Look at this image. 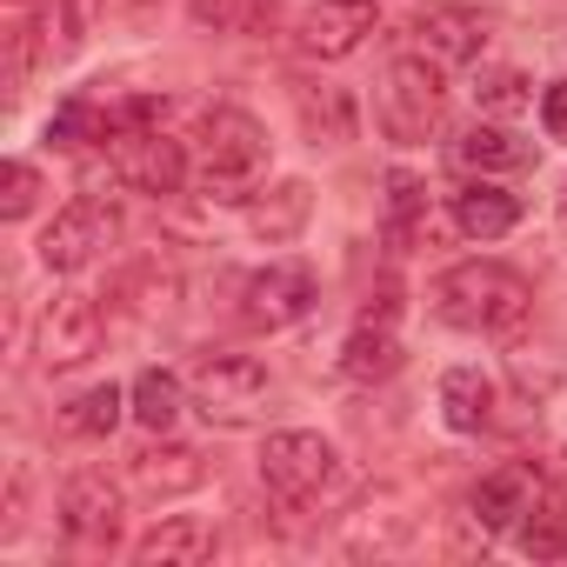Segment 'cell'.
I'll use <instances>...</instances> for the list:
<instances>
[{"label":"cell","mask_w":567,"mask_h":567,"mask_svg":"<svg viewBox=\"0 0 567 567\" xmlns=\"http://www.w3.org/2000/svg\"><path fill=\"white\" fill-rule=\"evenodd\" d=\"M101 354V301L94 295H54L34 321V361L48 374H68V368H87Z\"/></svg>","instance_id":"6"},{"label":"cell","mask_w":567,"mask_h":567,"mask_svg":"<svg viewBox=\"0 0 567 567\" xmlns=\"http://www.w3.org/2000/svg\"><path fill=\"white\" fill-rule=\"evenodd\" d=\"M341 474V454L334 441L308 434V427H280L260 441V481L280 494V501H321V487Z\"/></svg>","instance_id":"5"},{"label":"cell","mask_w":567,"mask_h":567,"mask_svg":"<svg viewBox=\"0 0 567 567\" xmlns=\"http://www.w3.org/2000/svg\"><path fill=\"white\" fill-rule=\"evenodd\" d=\"M434 315L461 334H514L534 315V288L507 260H461L434 280Z\"/></svg>","instance_id":"1"},{"label":"cell","mask_w":567,"mask_h":567,"mask_svg":"<svg viewBox=\"0 0 567 567\" xmlns=\"http://www.w3.org/2000/svg\"><path fill=\"white\" fill-rule=\"evenodd\" d=\"M87 134H101V141H107V121L94 114V101H61V107H54V121H48V141H54V147H81Z\"/></svg>","instance_id":"26"},{"label":"cell","mask_w":567,"mask_h":567,"mask_svg":"<svg viewBox=\"0 0 567 567\" xmlns=\"http://www.w3.org/2000/svg\"><path fill=\"white\" fill-rule=\"evenodd\" d=\"M308 214H315V187L308 181H274L267 194L247 200V227L260 240H295L308 227Z\"/></svg>","instance_id":"15"},{"label":"cell","mask_w":567,"mask_h":567,"mask_svg":"<svg viewBox=\"0 0 567 567\" xmlns=\"http://www.w3.org/2000/svg\"><path fill=\"white\" fill-rule=\"evenodd\" d=\"M127 394H134V408H127V414H134L147 434H167V427L181 421V381H174L167 368L134 374V388H127Z\"/></svg>","instance_id":"23"},{"label":"cell","mask_w":567,"mask_h":567,"mask_svg":"<svg viewBox=\"0 0 567 567\" xmlns=\"http://www.w3.org/2000/svg\"><path fill=\"white\" fill-rule=\"evenodd\" d=\"M247 8H254V21H260V14H267V8H274V0H247Z\"/></svg>","instance_id":"29"},{"label":"cell","mask_w":567,"mask_h":567,"mask_svg":"<svg viewBox=\"0 0 567 567\" xmlns=\"http://www.w3.org/2000/svg\"><path fill=\"white\" fill-rule=\"evenodd\" d=\"M540 127H547L554 141H567V81H547V87H540Z\"/></svg>","instance_id":"28"},{"label":"cell","mask_w":567,"mask_h":567,"mask_svg":"<svg viewBox=\"0 0 567 567\" xmlns=\"http://www.w3.org/2000/svg\"><path fill=\"white\" fill-rule=\"evenodd\" d=\"M127 401H134V394H121L114 381H101V388H87V394H74V401L61 408V427H68V434H81V441H107V434L121 427Z\"/></svg>","instance_id":"22"},{"label":"cell","mask_w":567,"mask_h":567,"mask_svg":"<svg viewBox=\"0 0 567 567\" xmlns=\"http://www.w3.org/2000/svg\"><path fill=\"white\" fill-rule=\"evenodd\" d=\"M315 301H321L315 274H308L301 260H274V267L247 274V288H240V321H247V328L280 334V328L308 321V315H315Z\"/></svg>","instance_id":"8"},{"label":"cell","mask_w":567,"mask_h":567,"mask_svg":"<svg viewBox=\"0 0 567 567\" xmlns=\"http://www.w3.org/2000/svg\"><path fill=\"white\" fill-rule=\"evenodd\" d=\"M441 421L454 434H481L494 421V381L481 368H447L441 374Z\"/></svg>","instance_id":"18"},{"label":"cell","mask_w":567,"mask_h":567,"mask_svg":"<svg viewBox=\"0 0 567 567\" xmlns=\"http://www.w3.org/2000/svg\"><path fill=\"white\" fill-rule=\"evenodd\" d=\"M114 234H121V207L101 200V194H81V200H68V207L48 220V234H41V267L74 274V267H87L101 247H114Z\"/></svg>","instance_id":"7"},{"label":"cell","mask_w":567,"mask_h":567,"mask_svg":"<svg viewBox=\"0 0 567 567\" xmlns=\"http://www.w3.org/2000/svg\"><path fill=\"white\" fill-rule=\"evenodd\" d=\"M374 34V0H315L295 21V48L308 61H348Z\"/></svg>","instance_id":"10"},{"label":"cell","mask_w":567,"mask_h":567,"mask_svg":"<svg viewBox=\"0 0 567 567\" xmlns=\"http://www.w3.org/2000/svg\"><path fill=\"white\" fill-rule=\"evenodd\" d=\"M295 107H301V127L315 147H348L354 141V101L341 87H295Z\"/></svg>","instance_id":"20"},{"label":"cell","mask_w":567,"mask_h":567,"mask_svg":"<svg viewBox=\"0 0 567 567\" xmlns=\"http://www.w3.org/2000/svg\"><path fill=\"white\" fill-rule=\"evenodd\" d=\"M394 368H401V341L388 334V321H361L341 341V374L348 381H388Z\"/></svg>","instance_id":"21"},{"label":"cell","mask_w":567,"mask_h":567,"mask_svg":"<svg viewBox=\"0 0 567 567\" xmlns=\"http://www.w3.org/2000/svg\"><path fill=\"white\" fill-rule=\"evenodd\" d=\"M388 234H394L401 247L427 234V181H414L408 167L388 174Z\"/></svg>","instance_id":"24"},{"label":"cell","mask_w":567,"mask_h":567,"mask_svg":"<svg viewBox=\"0 0 567 567\" xmlns=\"http://www.w3.org/2000/svg\"><path fill=\"white\" fill-rule=\"evenodd\" d=\"M34 200H41V174H34L28 161H8V181H0V214H8V220H28Z\"/></svg>","instance_id":"27"},{"label":"cell","mask_w":567,"mask_h":567,"mask_svg":"<svg viewBox=\"0 0 567 567\" xmlns=\"http://www.w3.org/2000/svg\"><path fill=\"white\" fill-rule=\"evenodd\" d=\"M214 554V527L200 514H161L141 540H134V560L141 567H194Z\"/></svg>","instance_id":"12"},{"label":"cell","mask_w":567,"mask_h":567,"mask_svg":"<svg viewBox=\"0 0 567 567\" xmlns=\"http://www.w3.org/2000/svg\"><path fill=\"white\" fill-rule=\"evenodd\" d=\"M114 174H121L134 194L167 200V194H181V181H187V147L167 141V134H154V127H121V134H114Z\"/></svg>","instance_id":"9"},{"label":"cell","mask_w":567,"mask_h":567,"mask_svg":"<svg viewBox=\"0 0 567 567\" xmlns=\"http://www.w3.org/2000/svg\"><path fill=\"white\" fill-rule=\"evenodd\" d=\"M514 220H520V200L494 181H474L454 194V227L467 240H501V234H514Z\"/></svg>","instance_id":"17"},{"label":"cell","mask_w":567,"mask_h":567,"mask_svg":"<svg viewBox=\"0 0 567 567\" xmlns=\"http://www.w3.org/2000/svg\"><path fill=\"white\" fill-rule=\"evenodd\" d=\"M200 481H207V467H200L194 447H141V454L127 461V487H134V494H154V501L187 494V487H200Z\"/></svg>","instance_id":"14"},{"label":"cell","mask_w":567,"mask_h":567,"mask_svg":"<svg viewBox=\"0 0 567 567\" xmlns=\"http://www.w3.org/2000/svg\"><path fill=\"white\" fill-rule=\"evenodd\" d=\"M474 101H481V114L514 121V114H527V107H534V87H527V74H520V68H481Z\"/></svg>","instance_id":"25"},{"label":"cell","mask_w":567,"mask_h":567,"mask_svg":"<svg viewBox=\"0 0 567 567\" xmlns=\"http://www.w3.org/2000/svg\"><path fill=\"white\" fill-rule=\"evenodd\" d=\"M454 161H461L467 174H481V181H487V174H520V167L534 161V147H527V141H514L507 127H481V121H474V127L454 141Z\"/></svg>","instance_id":"19"},{"label":"cell","mask_w":567,"mask_h":567,"mask_svg":"<svg viewBox=\"0 0 567 567\" xmlns=\"http://www.w3.org/2000/svg\"><path fill=\"white\" fill-rule=\"evenodd\" d=\"M194 141H200V181H207V194L247 200V187L267 167V127L247 107H214Z\"/></svg>","instance_id":"3"},{"label":"cell","mask_w":567,"mask_h":567,"mask_svg":"<svg viewBox=\"0 0 567 567\" xmlns=\"http://www.w3.org/2000/svg\"><path fill=\"white\" fill-rule=\"evenodd\" d=\"M467 514H474V527H514L520 514H534V474L527 467H494V474H481L474 481V494H467Z\"/></svg>","instance_id":"13"},{"label":"cell","mask_w":567,"mask_h":567,"mask_svg":"<svg viewBox=\"0 0 567 567\" xmlns=\"http://www.w3.org/2000/svg\"><path fill=\"white\" fill-rule=\"evenodd\" d=\"M187 394H194V408H200L214 427H254V421L267 414L274 374H267L254 354H200L194 374H187Z\"/></svg>","instance_id":"4"},{"label":"cell","mask_w":567,"mask_h":567,"mask_svg":"<svg viewBox=\"0 0 567 567\" xmlns=\"http://www.w3.org/2000/svg\"><path fill=\"white\" fill-rule=\"evenodd\" d=\"M414 34H421V54H427V61H441V68L474 61V54H481V41H487V28H481L467 8H427Z\"/></svg>","instance_id":"16"},{"label":"cell","mask_w":567,"mask_h":567,"mask_svg":"<svg viewBox=\"0 0 567 567\" xmlns=\"http://www.w3.org/2000/svg\"><path fill=\"white\" fill-rule=\"evenodd\" d=\"M61 527L81 534V540H114V527H121V487L107 474H74L61 487Z\"/></svg>","instance_id":"11"},{"label":"cell","mask_w":567,"mask_h":567,"mask_svg":"<svg viewBox=\"0 0 567 567\" xmlns=\"http://www.w3.org/2000/svg\"><path fill=\"white\" fill-rule=\"evenodd\" d=\"M374 114H381V134L401 141V147H421L427 134H441V114H447L441 61H427V54H401V61H388Z\"/></svg>","instance_id":"2"}]
</instances>
